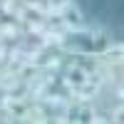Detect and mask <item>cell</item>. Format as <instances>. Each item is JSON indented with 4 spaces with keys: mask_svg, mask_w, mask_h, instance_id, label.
<instances>
[{
    "mask_svg": "<svg viewBox=\"0 0 124 124\" xmlns=\"http://www.w3.org/2000/svg\"><path fill=\"white\" fill-rule=\"evenodd\" d=\"M27 109H30V102L27 99H23V97H5L3 99V114L10 119V122H23L25 119V114H27Z\"/></svg>",
    "mask_w": 124,
    "mask_h": 124,
    "instance_id": "1",
    "label": "cell"
},
{
    "mask_svg": "<svg viewBox=\"0 0 124 124\" xmlns=\"http://www.w3.org/2000/svg\"><path fill=\"white\" fill-rule=\"evenodd\" d=\"M60 23L65 30H70V32H79V30H85V17H82V10L77 5H67L65 10L60 13Z\"/></svg>",
    "mask_w": 124,
    "mask_h": 124,
    "instance_id": "2",
    "label": "cell"
},
{
    "mask_svg": "<svg viewBox=\"0 0 124 124\" xmlns=\"http://www.w3.org/2000/svg\"><path fill=\"white\" fill-rule=\"evenodd\" d=\"M87 77H89V70H87L85 65H72V67L65 72V85H67V89L75 92L77 87H82V85L87 82Z\"/></svg>",
    "mask_w": 124,
    "mask_h": 124,
    "instance_id": "3",
    "label": "cell"
},
{
    "mask_svg": "<svg viewBox=\"0 0 124 124\" xmlns=\"http://www.w3.org/2000/svg\"><path fill=\"white\" fill-rule=\"evenodd\" d=\"M42 3H45V8H47L50 15H60L62 10L70 5V0H42Z\"/></svg>",
    "mask_w": 124,
    "mask_h": 124,
    "instance_id": "4",
    "label": "cell"
},
{
    "mask_svg": "<svg viewBox=\"0 0 124 124\" xmlns=\"http://www.w3.org/2000/svg\"><path fill=\"white\" fill-rule=\"evenodd\" d=\"M89 124H112V119H104V117H97L94 114V119H92Z\"/></svg>",
    "mask_w": 124,
    "mask_h": 124,
    "instance_id": "5",
    "label": "cell"
}]
</instances>
